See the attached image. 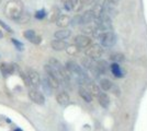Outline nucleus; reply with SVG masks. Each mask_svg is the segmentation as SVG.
Segmentation results:
<instances>
[{
    "mask_svg": "<svg viewBox=\"0 0 147 131\" xmlns=\"http://www.w3.org/2000/svg\"><path fill=\"white\" fill-rule=\"evenodd\" d=\"M1 1H2V0H0V3H1Z\"/></svg>",
    "mask_w": 147,
    "mask_h": 131,
    "instance_id": "nucleus-38",
    "label": "nucleus"
},
{
    "mask_svg": "<svg viewBox=\"0 0 147 131\" xmlns=\"http://www.w3.org/2000/svg\"><path fill=\"white\" fill-rule=\"evenodd\" d=\"M55 23L58 27L66 29L68 25H70V18L68 17L67 14H61L55 21Z\"/></svg>",
    "mask_w": 147,
    "mask_h": 131,
    "instance_id": "nucleus-10",
    "label": "nucleus"
},
{
    "mask_svg": "<svg viewBox=\"0 0 147 131\" xmlns=\"http://www.w3.org/2000/svg\"><path fill=\"white\" fill-rule=\"evenodd\" d=\"M70 24L73 26L81 25V15H76V17H74L73 19H70Z\"/></svg>",
    "mask_w": 147,
    "mask_h": 131,
    "instance_id": "nucleus-30",
    "label": "nucleus"
},
{
    "mask_svg": "<svg viewBox=\"0 0 147 131\" xmlns=\"http://www.w3.org/2000/svg\"><path fill=\"white\" fill-rule=\"evenodd\" d=\"M78 93H79L80 97H81L82 100H86L87 103H90V102L92 100V95L88 92V90H87L86 87L80 86L79 90H78Z\"/></svg>",
    "mask_w": 147,
    "mask_h": 131,
    "instance_id": "nucleus-17",
    "label": "nucleus"
},
{
    "mask_svg": "<svg viewBox=\"0 0 147 131\" xmlns=\"http://www.w3.org/2000/svg\"><path fill=\"white\" fill-rule=\"evenodd\" d=\"M56 100L61 106H67L69 102H70V98H69V95L66 92H61L56 96Z\"/></svg>",
    "mask_w": 147,
    "mask_h": 131,
    "instance_id": "nucleus-13",
    "label": "nucleus"
},
{
    "mask_svg": "<svg viewBox=\"0 0 147 131\" xmlns=\"http://www.w3.org/2000/svg\"><path fill=\"white\" fill-rule=\"evenodd\" d=\"M103 55V48L99 44H93L87 47L86 56L89 57L92 60H98Z\"/></svg>",
    "mask_w": 147,
    "mask_h": 131,
    "instance_id": "nucleus-4",
    "label": "nucleus"
},
{
    "mask_svg": "<svg viewBox=\"0 0 147 131\" xmlns=\"http://www.w3.org/2000/svg\"><path fill=\"white\" fill-rule=\"evenodd\" d=\"M87 90H88V92L91 94L92 96H98L99 94L101 93V91H100V86H99L97 83H94V82H90L89 80L87 81Z\"/></svg>",
    "mask_w": 147,
    "mask_h": 131,
    "instance_id": "nucleus-12",
    "label": "nucleus"
},
{
    "mask_svg": "<svg viewBox=\"0 0 147 131\" xmlns=\"http://www.w3.org/2000/svg\"><path fill=\"white\" fill-rule=\"evenodd\" d=\"M46 81L49 84V86L52 88H57L59 87V84H61V81L58 78H56L55 75H52V74H46Z\"/></svg>",
    "mask_w": 147,
    "mask_h": 131,
    "instance_id": "nucleus-15",
    "label": "nucleus"
},
{
    "mask_svg": "<svg viewBox=\"0 0 147 131\" xmlns=\"http://www.w3.org/2000/svg\"><path fill=\"white\" fill-rule=\"evenodd\" d=\"M17 65H9V63H1L0 65V72L3 74V76L12 74L17 70Z\"/></svg>",
    "mask_w": 147,
    "mask_h": 131,
    "instance_id": "nucleus-8",
    "label": "nucleus"
},
{
    "mask_svg": "<svg viewBox=\"0 0 147 131\" xmlns=\"http://www.w3.org/2000/svg\"><path fill=\"white\" fill-rule=\"evenodd\" d=\"M51 46H52V48L54 50H56V51H61V50L66 49L67 43L64 42L63 39H54V41L51 43Z\"/></svg>",
    "mask_w": 147,
    "mask_h": 131,
    "instance_id": "nucleus-14",
    "label": "nucleus"
},
{
    "mask_svg": "<svg viewBox=\"0 0 147 131\" xmlns=\"http://www.w3.org/2000/svg\"><path fill=\"white\" fill-rule=\"evenodd\" d=\"M23 36H24L28 41H30L31 43H33V41H34V38L36 36V34H35V32L33 31V30H28V31H25L23 33Z\"/></svg>",
    "mask_w": 147,
    "mask_h": 131,
    "instance_id": "nucleus-26",
    "label": "nucleus"
},
{
    "mask_svg": "<svg viewBox=\"0 0 147 131\" xmlns=\"http://www.w3.org/2000/svg\"><path fill=\"white\" fill-rule=\"evenodd\" d=\"M94 68L99 72V74L102 75L105 74L109 71V65H108V63L105 60H98L96 63V65H94Z\"/></svg>",
    "mask_w": 147,
    "mask_h": 131,
    "instance_id": "nucleus-11",
    "label": "nucleus"
},
{
    "mask_svg": "<svg viewBox=\"0 0 147 131\" xmlns=\"http://www.w3.org/2000/svg\"><path fill=\"white\" fill-rule=\"evenodd\" d=\"M111 60H113L114 63H121V61H124V59H125V57L123 54H120V53H115V54H112L111 55Z\"/></svg>",
    "mask_w": 147,
    "mask_h": 131,
    "instance_id": "nucleus-27",
    "label": "nucleus"
},
{
    "mask_svg": "<svg viewBox=\"0 0 147 131\" xmlns=\"http://www.w3.org/2000/svg\"><path fill=\"white\" fill-rule=\"evenodd\" d=\"M3 37V33H2V31L0 30V38H2Z\"/></svg>",
    "mask_w": 147,
    "mask_h": 131,
    "instance_id": "nucleus-36",
    "label": "nucleus"
},
{
    "mask_svg": "<svg viewBox=\"0 0 147 131\" xmlns=\"http://www.w3.org/2000/svg\"><path fill=\"white\" fill-rule=\"evenodd\" d=\"M46 15H47V13H46V11L44 9H41V10H38V11L35 12V18L37 20H43Z\"/></svg>",
    "mask_w": 147,
    "mask_h": 131,
    "instance_id": "nucleus-29",
    "label": "nucleus"
},
{
    "mask_svg": "<svg viewBox=\"0 0 147 131\" xmlns=\"http://www.w3.org/2000/svg\"><path fill=\"white\" fill-rule=\"evenodd\" d=\"M75 45L81 49V48H87L88 46L91 45V38L87 35H78L75 38Z\"/></svg>",
    "mask_w": 147,
    "mask_h": 131,
    "instance_id": "nucleus-7",
    "label": "nucleus"
},
{
    "mask_svg": "<svg viewBox=\"0 0 147 131\" xmlns=\"http://www.w3.org/2000/svg\"><path fill=\"white\" fill-rule=\"evenodd\" d=\"M30 19H31L30 13L28 12V11H23V12L20 14V17H19L18 19L16 20V22L19 23V24H25V23L30 22Z\"/></svg>",
    "mask_w": 147,
    "mask_h": 131,
    "instance_id": "nucleus-20",
    "label": "nucleus"
},
{
    "mask_svg": "<svg viewBox=\"0 0 147 131\" xmlns=\"http://www.w3.org/2000/svg\"><path fill=\"white\" fill-rule=\"evenodd\" d=\"M70 3H71V10L75 12H79L84 7L82 0H70Z\"/></svg>",
    "mask_w": 147,
    "mask_h": 131,
    "instance_id": "nucleus-23",
    "label": "nucleus"
},
{
    "mask_svg": "<svg viewBox=\"0 0 147 131\" xmlns=\"http://www.w3.org/2000/svg\"><path fill=\"white\" fill-rule=\"evenodd\" d=\"M59 15H61V10L57 7H54L49 14V22H55Z\"/></svg>",
    "mask_w": 147,
    "mask_h": 131,
    "instance_id": "nucleus-21",
    "label": "nucleus"
},
{
    "mask_svg": "<svg viewBox=\"0 0 147 131\" xmlns=\"http://www.w3.org/2000/svg\"><path fill=\"white\" fill-rule=\"evenodd\" d=\"M97 32H98V34L97 33H93V34L98 37V39L100 41V43H101V45L103 47L110 48V47L115 45V43H117V36H115V34L112 31L101 32L97 30Z\"/></svg>",
    "mask_w": 147,
    "mask_h": 131,
    "instance_id": "nucleus-2",
    "label": "nucleus"
},
{
    "mask_svg": "<svg viewBox=\"0 0 147 131\" xmlns=\"http://www.w3.org/2000/svg\"><path fill=\"white\" fill-rule=\"evenodd\" d=\"M26 75H28V79H29V82H30V86H33V87H35V88H36L37 86H40L41 78H40V74L37 73L35 70H33V69H28Z\"/></svg>",
    "mask_w": 147,
    "mask_h": 131,
    "instance_id": "nucleus-5",
    "label": "nucleus"
},
{
    "mask_svg": "<svg viewBox=\"0 0 147 131\" xmlns=\"http://www.w3.org/2000/svg\"><path fill=\"white\" fill-rule=\"evenodd\" d=\"M40 85L42 86V88H43V91L45 92V93L47 94V95H51V91L53 90L52 87L49 86V84L47 83V81H46V79H44L43 81H41V83H40Z\"/></svg>",
    "mask_w": 147,
    "mask_h": 131,
    "instance_id": "nucleus-28",
    "label": "nucleus"
},
{
    "mask_svg": "<svg viewBox=\"0 0 147 131\" xmlns=\"http://www.w3.org/2000/svg\"><path fill=\"white\" fill-rule=\"evenodd\" d=\"M63 3H65V2H67V1H69V0H61Z\"/></svg>",
    "mask_w": 147,
    "mask_h": 131,
    "instance_id": "nucleus-37",
    "label": "nucleus"
},
{
    "mask_svg": "<svg viewBox=\"0 0 147 131\" xmlns=\"http://www.w3.org/2000/svg\"><path fill=\"white\" fill-rule=\"evenodd\" d=\"M0 25H1V26H2V27H3V29H5V30H6V31L8 32V33H13L12 29H11V27H10L9 25L7 24V23H5V22H3L2 20H0Z\"/></svg>",
    "mask_w": 147,
    "mask_h": 131,
    "instance_id": "nucleus-32",
    "label": "nucleus"
},
{
    "mask_svg": "<svg viewBox=\"0 0 147 131\" xmlns=\"http://www.w3.org/2000/svg\"><path fill=\"white\" fill-rule=\"evenodd\" d=\"M29 97H30V100H32L33 103H35L37 105H43L44 103H45V97H44V95L41 93L40 91L35 90V88L29 91Z\"/></svg>",
    "mask_w": 147,
    "mask_h": 131,
    "instance_id": "nucleus-6",
    "label": "nucleus"
},
{
    "mask_svg": "<svg viewBox=\"0 0 147 131\" xmlns=\"http://www.w3.org/2000/svg\"><path fill=\"white\" fill-rule=\"evenodd\" d=\"M97 98H98L99 104L103 107V108H108V107H109V105H110V98H109V96L105 93H102V92H101V93L97 96Z\"/></svg>",
    "mask_w": 147,
    "mask_h": 131,
    "instance_id": "nucleus-16",
    "label": "nucleus"
},
{
    "mask_svg": "<svg viewBox=\"0 0 147 131\" xmlns=\"http://www.w3.org/2000/svg\"><path fill=\"white\" fill-rule=\"evenodd\" d=\"M110 1H111V2H113V3H115V5L119 2V0H110Z\"/></svg>",
    "mask_w": 147,
    "mask_h": 131,
    "instance_id": "nucleus-35",
    "label": "nucleus"
},
{
    "mask_svg": "<svg viewBox=\"0 0 147 131\" xmlns=\"http://www.w3.org/2000/svg\"><path fill=\"white\" fill-rule=\"evenodd\" d=\"M24 11V6L20 0H10L6 3L3 8V13L8 19L16 20L20 17V14Z\"/></svg>",
    "mask_w": 147,
    "mask_h": 131,
    "instance_id": "nucleus-1",
    "label": "nucleus"
},
{
    "mask_svg": "<svg viewBox=\"0 0 147 131\" xmlns=\"http://www.w3.org/2000/svg\"><path fill=\"white\" fill-rule=\"evenodd\" d=\"M70 34H71V32L67 30V29H61L59 31L55 32V34H54V36H55L56 39H66L70 36Z\"/></svg>",
    "mask_w": 147,
    "mask_h": 131,
    "instance_id": "nucleus-18",
    "label": "nucleus"
},
{
    "mask_svg": "<svg viewBox=\"0 0 147 131\" xmlns=\"http://www.w3.org/2000/svg\"><path fill=\"white\" fill-rule=\"evenodd\" d=\"M96 20V14L92 10H88L81 15V25L84 24H90L93 23Z\"/></svg>",
    "mask_w": 147,
    "mask_h": 131,
    "instance_id": "nucleus-9",
    "label": "nucleus"
},
{
    "mask_svg": "<svg viewBox=\"0 0 147 131\" xmlns=\"http://www.w3.org/2000/svg\"><path fill=\"white\" fill-rule=\"evenodd\" d=\"M11 41H12L13 45L16 46V48L18 50H20V51H22L23 50V47H24V45L21 43V42H19L18 39H16V38H11Z\"/></svg>",
    "mask_w": 147,
    "mask_h": 131,
    "instance_id": "nucleus-31",
    "label": "nucleus"
},
{
    "mask_svg": "<svg viewBox=\"0 0 147 131\" xmlns=\"http://www.w3.org/2000/svg\"><path fill=\"white\" fill-rule=\"evenodd\" d=\"M94 25L96 29L98 31L101 32H108L112 31V22H111V18L109 15H107L105 13H102L101 15H99L94 20Z\"/></svg>",
    "mask_w": 147,
    "mask_h": 131,
    "instance_id": "nucleus-3",
    "label": "nucleus"
},
{
    "mask_svg": "<svg viewBox=\"0 0 147 131\" xmlns=\"http://www.w3.org/2000/svg\"><path fill=\"white\" fill-rule=\"evenodd\" d=\"M112 82L109 79H102L100 81V87L103 90V91H110L111 87H112Z\"/></svg>",
    "mask_w": 147,
    "mask_h": 131,
    "instance_id": "nucleus-25",
    "label": "nucleus"
},
{
    "mask_svg": "<svg viewBox=\"0 0 147 131\" xmlns=\"http://www.w3.org/2000/svg\"><path fill=\"white\" fill-rule=\"evenodd\" d=\"M111 72L113 73V75L115 76V78H122L123 76V71L121 67L119 66V63H114L111 65Z\"/></svg>",
    "mask_w": 147,
    "mask_h": 131,
    "instance_id": "nucleus-19",
    "label": "nucleus"
},
{
    "mask_svg": "<svg viewBox=\"0 0 147 131\" xmlns=\"http://www.w3.org/2000/svg\"><path fill=\"white\" fill-rule=\"evenodd\" d=\"M66 51H67V54L69 55V56H75V55H77L78 53H79V48L75 45V44H73V45H67V47H66Z\"/></svg>",
    "mask_w": 147,
    "mask_h": 131,
    "instance_id": "nucleus-24",
    "label": "nucleus"
},
{
    "mask_svg": "<svg viewBox=\"0 0 147 131\" xmlns=\"http://www.w3.org/2000/svg\"><path fill=\"white\" fill-rule=\"evenodd\" d=\"M41 41H42V38H41V36H35V38H34V41H33V44H40L41 43Z\"/></svg>",
    "mask_w": 147,
    "mask_h": 131,
    "instance_id": "nucleus-33",
    "label": "nucleus"
},
{
    "mask_svg": "<svg viewBox=\"0 0 147 131\" xmlns=\"http://www.w3.org/2000/svg\"><path fill=\"white\" fill-rule=\"evenodd\" d=\"M93 2H96V5H100V6H102L104 2H105V0H92Z\"/></svg>",
    "mask_w": 147,
    "mask_h": 131,
    "instance_id": "nucleus-34",
    "label": "nucleus"
},
{
    "mask_svg": "<svg viewBox=\"0 0 147 131\" xmlns=\"http://www.w3.org/2000/svg\"><path fill=\"white\" fill-rule=\"evenodd\" d=\"M94 63H96L94 60L90 59L89 57H86V58L81 59V66H82V68L88 69V70H91V69L94 67Z\"/></svg>",
    "mask_w": 147,
    "mask_h": 131,
    "instance_id": "nucleus-22",
    "label": "nucleus"
}]
</instances>
